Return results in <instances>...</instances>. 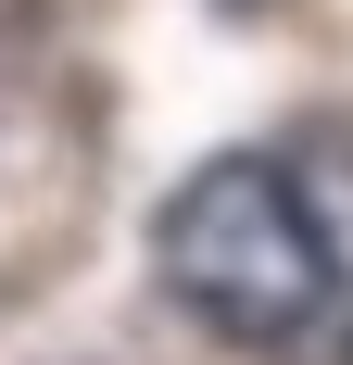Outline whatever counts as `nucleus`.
<instances>
[{
  "instance_id": "nucleus-1",
  "label": "nucleus",
  "mask_w": 353,
  "mask_h": 365,
  "mask_svg": "<svg viewBox=\"0 0 353 365\" xmlns=\"http://www.w3.org/2000/svg\"><path fill=\"white\" fill-rule=\"evenodd\" d=\"M151 277H164L214 340H240V353H278L328 315L341 290V240L316 227L303 177L265 164V151H214L202 177L164 189V215H151Z\"/></svg>"
},
{
  "instance_id": "nucleus-2",
  "label": "nucleus",
  "mask_w": 353,
  "mask_h": 365,
  "mask_svg": "<svg viewBox=\"0 0 353 365\" xmlns=\"http://www.w3.org/2000/svg\"><path fill=\"white\" fill-rule=\"evenodd\" d=\"M227 13H278V0H227Z\"/></svg>"
}]
</instances>
